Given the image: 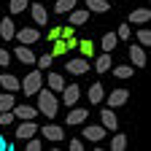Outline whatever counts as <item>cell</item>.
Masks as SVG:
<instances>
[{
    "label": "cell",
    "instance_id": "6da1fadb",
    "mask_svg": "<svg viewBox=\"0 0 151 151\" xmlns=\"http://www.w3.org/2000/svg\"><path fill=\"white\" fill-rule=\"evenodd\" d=\"M35 94H38V111H41L46 119H54L57 113H60V100H57V94L51 89H43V86Z\"/></svg>",
    "mask_w": 151,
    "mask_h": 151
},
{
    "label": "cell",
    "instance_id": "7a4b0ae2",
    "mask_svg": "<svg viewBox=\"0 0 151 151\" xmlns=\"http://www.w3.org/2000/svg\"><path fill=\"white\" fill-rule=\"evenodd\" d=\"M41 86H43V73H41V70H30V73L24 76V81H19V89H22L27 97H32Z\"/></svg>",
    "mask_w": 151,
    "mask_h": 151
},
{
    "label": "cell",
    "instance_id": "3957f363",
    "mask_svg": "<svg viewBox=\"0 0 151 151\" xmlns=\"http://www.w3.org/2000/svg\"><path fill=\"white\" fill-rule=\"evenodd\" d=\"M60 94H62V103L73 108L76 103H78V97H81V86H78V84H65Z\"/></svg>",
    "mask_w": 151,
    "mask_h": 151
},
{
    "label": "cell",
    "instance_id": "277c9868",
    "mask_svg": "<svg viewBox=\"0 0 151 151\" xmlns=\"http://www.w3.org/2000/svg\"><path fill=\"white\" fill-rule=\"evenodd\" d=\"M32 135H38L35 119H22V124L16 127V140H27V138H32Z\"/></svg>",
    "mask_w": 151,
    "mask_h": 151
},
{
    "label": "cell",
    "instance_id": "5b68a950",
    "mask_svg": "<svg viewBox=\"0 0 151 151\" xmlns=\"http://www.w3.org/2000/svg\"><path fill=\"white\" fill-rule=\"evenodd\" d=\"M14 41L24 43V46H32V43H38V41H41V32H38V30H32V27H24V30L14 32Z\"/></svg>",
    "mask_w": 151,
    "mask_h": 151
},
{
    "label": "cell",
    "instance_id": "8992f818",
    "mask_svg": "<svg viewBox=\"0 0 151 151\" xmlns=\"http://www.w3.org/2000/svg\"><path fill=\"white\" fill-rule=\"evenodd\" d=\"M100 124L105 127V132H116L119 129V122H116V113H113V108H103L100 111Z\"/></svg>",
    "mask_w": 151,
    "mask_h": 151
},
{
    "label": "cell",
    "instance_id": "52a82bcc",
    "mask_svg": "<svg viewBox=\"0 0 151 151\" xmlns=\"http://www.w3.org/2000/svg\"><path fill=\"white\" fill-rule=\"evenodd\" d=\"M68 73H73V76H84V73H89V60L86 57H76V60H68Z\"/></svg>",
    "mask_w": 151,
    "mask_h": 151
},
{
    "label": "cell",
    "instance_id": "ba28073f",
    "mask_svg": "<svg viewBox=\"0 0 151 151\" xmlns=\"http://www.w3.org/2000/svg\"><path fill=\"white\" fill-rule=\"evenodd\" d=\"M41 135H43L46 140L60 143V140H65V129H62L60 124H43V127H41Z\"/></svg>",
    "mask_w": 151,
    "mask_h": 151
},
{
    "label": "cell",
    "instance_id": "9c48e42d",
    "mask_svg": "<svg viewBox=\"0 0 151 151\" xmlns=\"http://www.w3.org/2000/svg\"><path fill=\"white\" fill-rule=\"evenodd\" d=\"M30 8V19L38 24V27H46L49 24V14H46V8L41 6V3H32V6H27Z\"/></svg>",
    "mask_w": 151,
    "mask_h": 151
},
{
    "label": "cell",
    "instance_id": "30bf717a",
    "mask_svg": "<svg viewBox=\"0 0 151 151\" xmlns=\"http://www.w3.org/2000/svg\"><path fill=\"white\" fill-rule=\"evenodd\" d=\"M89 11L86 8H70L68 11V24H73V27H81V24H86L89 22Z\"/></svg>",
    "mask_w": 151,
    "mask_h": 151
},
{
    "label": "cell",
    "instance_id": "8fae6325",
    "mask_svg": "<svg viewBox=\"0 0 151 151\" xmlns=\"http://www.w3.org/2000/svg\"><path fill=\"white\" fill-rule=\"evenodd\" d=\"M127 100H129V92H127V89H113L108 97H105V105H108V108H122Z\"/></svg>",
    "mask_w": 151,
    "mask_h": 151
},
{
    "label": "cell",
    "instance_id": "7c38bea8",
    "mask_svg": "<svg viewBox=\"0 0 151 151\" xmlns=\"http://www.w3.org/2000/svg\"><path fill=\"white\" fill-rule=\"evenodd\" d=\"M86 119H89V108H73V111L68 113L65 124H70V127H78V124H84Z\"/></svg>",
    "mask_w": 151,
    "mask_h": 151
},
{
    "label": "cell",
    "instance_id": "4fadbf2b",
    "mask_svg": "<svg viewBox=\"0 0 151 151\" xmlns=\"http://www.w3.org/2000/svg\"><path fill=\"white\" fill-rule=\"evenodd\" d=\"M84 138L92 140V143H100L105 138V127L103 124H89V127H84Z\"/></svg>",
    "mask_w": 151,
    "mask_h": 151
},
{
    "label": "cell",
    "instance_id": "5bb4252c",
    "mask_svg": "<svg viewBox=\"0 0 151 151\" xmlns=\"http://www.w3.org/2000/svg\"><path fill=\"white\" fill-rule=\"evenodd\" d=\"M14 32H16V24L11 16H3L0 19V38L3 41H14Z\"/></svg>",
    "mask_w": 151,
    "mask_h": 151
},
{
    "label": "cell",
    "instance_id": "9a60e30c",
    "mask_svg": "<svg viewBox=\"0 0 151 151\" xmlns=\"http://www.w3.org/2000/svg\"><path fill=\"white\" fill-rule=\"evenodd\" d=\"M129 60H132V68H146V49L140 43L129 46Z\"/></svg>",
    "mask_w": 151,
    "mask_h": 151
},
{
    "label": "cell",
    "instance_id": "2e32d148",
    "mask_svg": "<svg viewBox=\"0 0 151 151\" xmlns=\"http://www.w3.org/2000/svg\"><path fill=\"white\" fill-rule=\"evenodd\" d=\"M11 111H14V119H35V116H38V111H35L32 105H27V103L14 105Z\"/></svg>",
    "mask_w": 151,
    "mask_h": 151
},
{
    "label": "cell",
    "instance_id": "e0dca14e",
    "mask_svg": "<svg viewBox=\"0 0 151 151\" xmlns=\"http://www.w3.org/2000/svg\"><path fill=\"white\" fill-rule=\"evenodd\" d=\"M86 97H89V103H103V97H105V89H103V81H94L92 86H89V92H86Z\"/></svg>",
    "mask_w": 151,
    "mask_h": 151
},
{
    "label": "cell",
    "instance_id": "ac0fdd59",
    "mask_svg": "<svg viewBox=\"0 0 151 151\" xmlns=\"http://www.w3.org/2000/svg\"><path fill=\"white\" fill-rule=\"evenodd\" d=\"M14 57H16L19 62H24V65H32V62H35V54H32V51H30V46H24V43H19V46H16Z\"/></svg>",
    "mask_w": 151,
    "mask_h": 151
},
{
    "label": "cell",
    "instance_id": "d6986e66",
    "mask_svg": "<svg viewBox=\"0 0 151 151\" xmlns=\"http://www.w3.org/2000/svg\"><path fill=\"white\" fill-rule=\"evenodd\" d=\"M43 81L49 84V89H51L54 94H60V92H62V86H65V78H62L60 73H49L46 78H43Z\"/></svg>",
    "mask_w": 151,
    "mask_h": 151
},
{
    "label": "cell",
    "instance_id": "ffe728a7",
    "mask_svg": "<svg viewBox=\"0 0 151 151\" xmlns=\"http://www.w3.org/2000/svg\"><path fill=\"white\" fill-rule=\"evenodd\" d=\"M86 11L89 14H108L111 3H108V0H86Z\"/></svg>",
    "mask_w": 151,
    "mask_h": 151
},
{
    "label": "cell",
    "instance_id": "44dd1931",
    "mask_svg": "<svg viewBox=\"0 0 151 151\" xmlns=\"http://www.w3.org/2000/svg\"><path fill=\"white\" fill-rule=\"evenodd\" d=\"M92 60H94V57H92ZM111 65H113V62H111V51H103L97 60H94V70H97V73H108Z\"/></svg>",
    "mask_w": 151,
    "mask_h": 151
},
{
    "label": "cell",
    "instance_id": "7402d4cb",
    "mask_svg": "<svg viewBox=\"0 0 151 151\" xmlns=\"http://www.w3.org/2000/svg\"><path fill=\"white\" fill-rule=\"evenodd\" d=\"M0 86H3L6 92H14V94H16V89H19V78H16V76H11V73H3V76H0Z\"/></svg>",
    "mask_w": 151,
    "mask_h": 151
},
{
    "label": "cell",
    "instance_id": "603a6c76",
    "mask_svg": "<svg viewBox=\"0 0 151 151\" xmlns=\"http://www.w3.org/2000/svg\"><path fill=\"white\" fill-rule=\"evenodd\" d=\"M148 19H151V11L148 8H135V11L129 14V22L132 24H146Z\"/></svg>",
    "mask_w": 151,
    "mask_h": 151
},
{
    "label": "cell",
    "instance_id": "cb8c5ba5",
    "mask_svg": "<svg viewBox=\"0 0 151 151\" xmlns=\"http://www.w3.org/2000/svg\"><path fill=\"white\" fill-rule=\"evenodd\" d=\"M81 51V57H86V60H92L94 57V41H89V38H84V41H78V46H76Z\"/></svg>",
    "mask_w": 151,
    "mask_h": 151
},
{
    "label": "cell",
    "instance_id": "d4e9b609",
    "mask_svg": "<svg viewBox=\"0 0 151 151\" xmlns=\"http://www.w3.org/2000/svg\"><path fill=\"white\" fill-rule=\"evenodd\" d=\"M111 70H113L116 78H132V73H135L132 65H111Z\"/></svg>",
    "mask_w": 151,
    "mask_h": 151
},
{
    "label": "cell",
    "instance_id": "484cf974",
    "mask_svg": "<svg viewBox=\"0 0 151 151\" xmlns=\"http://www.w3.org/2000/svg\"><path fill=\"white\" fill-rule=\"evenodd\" d=\"M14 105H16L14 92H3V94H0V113H3V111H11Z\"/></svg>",
    "mask_w": 151,
    "mask_h": 151
},
{
    "label": "cell",
    "instance_id": "4316f807",
    "mask_svg": "<svg viewBox=\"0 0 151 151\" xmlns=\"http://www.w3.org/2000/svg\"><path fill=\"white\" fill-rule=\"evenodd\" d=\"M76 6H78V0H57V3H54V11H57V14H68V11L76 8Z\"/></svg>",
    "mask_w": 151,
    "mask_h": 151
},
{
    "label": "cell",
    "instance_id": "83f0119b",
    "mask_svg": "<svg viewBox=\"0 0 151 151\" xmlns=\"http://www.w3.org/2000/svg\"><path fill=\"white\" fill-rule=\"evenodd\" d=\"M116 43H119L116 32H105V35H103V51H113V49H116Z\"/></svg>",
    "mask_w": 151,
    "mask_h": 151
},
{
    "label": "cell",
    "instance_id": "f1b7e54d",
    "mask_svg": "<svg viewBox=\"0 0 151 151\" xmlns=\"http://www.w3.org/2000/svg\"><path fill=\"white\" fill-rule=\"evenodd\" d=\"M27 6H30V0H11V6H8V11H11L14 16H19L22 11H27Z\"/></svg>",
    "mask_w": 151,
    "mask_h": 151
},
{
    "label": "cell",
    "instance_id": "f546056e",
    "mask_svg": "<svg viewBox=\"0 0 151 151\" xmlns=\"http://www.w3.org/2000/svg\"><path fill=\"white\" fill-rule=\"evenodd\" d=\"M111 148H113V151H124V148H127V135L116 132V135H113V140H111Z\"/></svg>",
    "mask_w": 151,
    "mask_h": 151
},
{
    "label": "cell",
    "instance_id": "4dcf8cb0",
    "mask_svg": "<svg viewBox=\"0 0 151 151\" xmlns=\"http://www.w3.org/2000/svg\"><path fill=\"white\" fill-rule=\"evenodd\" d=\"M135 38H138V43H140L143 49H148V46H151V30H148V27L138 30V35H135Z\"/></svg>",
    "mask_w": 151,
    "mask_h": 151
},
{
    "label": "cell",
    "instance_id": "1f68e13d",
    "mask_svg": "<svg viewBox=\"0 0 151 151\" xmlns=\"http://www.w3.org/2000/svg\"><path fill=\"white\" fill-rule=\"evenodd\" d=\"M35 62H38V70H49L51 62H54V57H51V51H49V54H43V57H35Z\"/></svg>",
    "mask_w": 151,
    "mask_h": 151
},
{
    "label": "cell",
    "instance_id": "d6a6232c",
    "mask_svg": "<svg viewBox=\"0 0 151 151\" xmlns=\"http://www.w3.org/2000/svg\"><path fill=\"white\" fill-rule=\"evenodd\" d=\"M68 51V46H65V41H62V38H57V41H54V46H51V57H54V60H57V57H62Z\"/></svg>",
    "mask_w": 151,
    "mask_h": 151
},
{
    "label": "cell",
    "instance_id": "836d02e7",
    "mask_svg": "<svg viewBox=\"0 0 151 151\" xmlns=\"http://www.w3.org/2000/svg\"><path fill=\"white\" fill-rule=\"evenodd\" d=\"M129 35H132L129 24H127V22H122V24H119V30H116V38H119V41H127Z\"/></svg>",
    "mask_w": 151,
    "mask_h": 151
},
{
    "label": "cell",
    "instance_id": "e575fe53",
    "mask_svg": "<svg viewBox=\"0 0 151 151\" xmlns=\"http://www.w3.org/2000/svg\"><path fill=\"white\" fill-rule=\"evenodd\" d=\"M24 148H27V151H41V148H43V143L32 135V138H27V146H24Z\"/></svg>",
    "mask_w": 151,
    "mask_h": 151
},
{
    "label": "cell",
    "instance_id": "d590c367",
    "mask_svg": "<svg viewBox=\"0 0 151 151\" xmlns=\"http://www.w3.org/2000/svg\"><path fill=\"white\" fill-rule=\"evenodd\" d=\"M11 122H14V111H3V113H0V127H6Z\"/></svg>",
    "mask_w": 151,
    "mask_h": 151
},
{
    "label": "cell",
    "instance_id": "8d00e7d4",
    "mask_svg": "<svg viewBox=\"0 0 151 151\" xmlns=\"http://www.w3.org/2000/svg\"><path fill=\"white\" fill-rule=\"evenodd\" d=\"M8 65H11V54L6 49H0V68H8Z\"/></svg>",
    "mask_w": 151,
    "mask_h": 151
},
{
    "label": "cell",
    "instance_id": "74e56055",
    "mask_svg": "<svg viewBox=\"0 0 151 151\" xmlns=\"http://www.w3.org/2000/svg\"><path fill=\"white\" fill-rule=\"evenodd\" d=\"M68 148H70V151H81V148H84V146H81V140H78V138H73V140H70V146H68Z\"/></svg>",
    "mask_w": 151,
    "mask_h": 151
},
{
    "label": "cell",
    "instance_id": "f35d334b",
    "mask_svg": "<svg viewBox=\"0 0 151 151\" xmlns=\"http://www.w3.org/2000/svg\"><path fill=\"white\" fill-rule=\"evenodd\" d=\"M57 38H60V27H51L49 30V41H57Z\"/></svg>",
    "mask_w": 151,
    "mask_h": 151
},
{
    "label": "cell",
    "instance_id": "ab89813d",
    "mask_svg": "<svg viewBox=\"0 0 151 151\" xmlns=\"http://www.w3.org/2000/svg\"><path fill=\"white\" fill-rule=\"evenodd\" d=\"M6 148H8V143H6L3 138H0V151H6Z\"/></svg>",
    "mask_w": 151,
    "mask_h": 151
}]
</instances>
